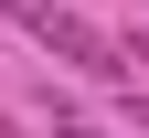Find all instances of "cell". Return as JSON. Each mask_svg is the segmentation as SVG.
<instances>
[{"label": "cell", "mask_w": 149, "mask_h": 138, "mask_svg": "<svg viewBox=\"0 0 149 138\" xmlns=\"http://www.w3.org/2000/svg\"><path fill=\"white\" fill-rule=\"evenodd\" d=\"M0 11H11V21H22L32 43L53 53V64H74V74H85V85H107V96L128 85V53L107 43V32L85 21V11H64V0H0Z\"/></svg>", "instance_id": "6da1fadb"}, {"label": "cell", "mask_w": 149, "mask_h": 138, "mask_svg": "<svg viewBox=\"0 0 149 138\" xmlns=\"http://www.w3.org/2000/svg\"><path fill=\"white\" fill-rule=\"evenodd\" d=\"M117 96H128V117H139V128H149V96H139V85H117Z\"/></svg>", "instance_id": "3957f363"}, {"label": "cell", "mask_w": 149, "mask_h": 138, "mask_svg": "<svg viewBox=\"0 0 149 138\" xmlns=\"http://www.w3.org/2000/svg\"><path fill=\"white\" fill-rule=\"evenodd\" d=\"M43 117H53V138H117V128H96V117L74 106V96H64V85H53V96H43Z\"/></svg>", "instance_id": "7a4b0ae2"}]
</instances>
